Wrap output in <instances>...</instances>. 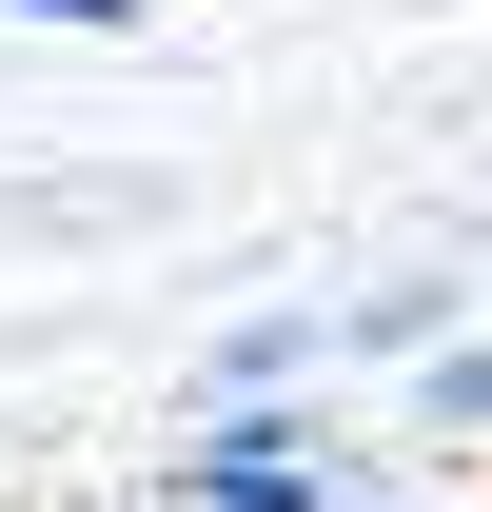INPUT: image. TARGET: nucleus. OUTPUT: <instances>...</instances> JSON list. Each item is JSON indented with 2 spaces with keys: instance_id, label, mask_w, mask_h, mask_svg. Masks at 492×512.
I'll use <instances>...</instances> for the list:
<instances>
[{
  "instance_id": "nucleus-1",
  "label": "nucleus",
  "mask_w": 492,
  "mask_h": 512,
  "mask_svg": "<svg viewBox=\"0 0 492 512\" xmlns=\"http://www.w3.org/2000/svg\"><path fill=\"white\" fill-rule=\"evenodd\" d=\"M178 512H335V434L315 414H197Z\"/></svg>"
},
{
  "instance_id": "nucleus-5",
  "label": "nucleus",
  "mask_w": 492,
  "mask_h": 512,
  "mask_svg": "<svg viewBox=\"0 0 492 512\" xmlns=\"http://www.w3.org/2000/svg\"><path fill=\"white\" fill-rule=\"evenodd\" d=\"M0 20H60V40H138V0H0Z\"/></svg>"
},
{
  "instance_id": "nucleus-4",
  "label": "nucleus",
  "mask_w": 492,
  "mask_h": 512,
  "mask_svg": "<svg viewBox=\"0 0 492 512\" xmlns=\"http://www.w3.org/2000/svg\"><path fill=\"white\" fill-rule=\"evenodd\" d=\"M414 414H433V434H492V335H433V355H414Z\"/></svg>"
},
{
  "instance_id": "nucleus-2",
  "label": "nucleus",
  "mask_w": 492,
  "mask_h": 512,
  "mask_svg": "<svg viewBox=\"0 0 492 512\" xmlns=\"http://www.w3.org/2000/svg\"><path fill=\"white\" fill-rule=\"evenodd\" d=\"M453 316H473L453 276H394V296H335V316H315V355H433Z\"/></svg>"
},
{
  "instance_id": "nucleus-3",
  "label": "nucleus",
  "mask_w": 492,
  "mask_h": 512,
  "mask_svg": "<svg viewBox=\"0 0 492 512\" xmlns=\"http://www.w3.org/2000/svg\"><path fill=\"white\" fill-rule=\"evenodd\" d=\"M315 375V316H237V335H217V375H197V394H217V414H276V394H296Z\"/></svg>"
}]
</instances>
